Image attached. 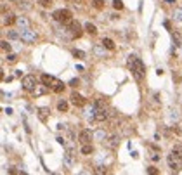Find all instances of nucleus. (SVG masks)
<instances>
[{
    "instance_id": "nucleus-20",
    "label": "nucleus",
    "mask_w": 182,
    "mask_h": 175,
    "mask_svg": "<svg viewBox=\"0 0 182 175\" xmlns=\"http://www.w3.org/2000/svg\"><path fill=\"white\" fill-rule=\"evenodd\" d=\"M57 109L63 111V113H66L68 111V102L66 101H59V102H57Z\"/></svg>"
},
{
    "instance_id": "nucleus-29",
    "label": "nucleus",
    "mask_w": 182,
    "mask_h": 175,
    "mask_svg": "<svg viewBox=\"0 0 182 175\" xmlns=\"http://www.w3.org/2000/svg\"><path fill=\"white\" fill-rule=\"evenodd\" d=\"M174 42H175L177 47H180V45H182V38H180V35H179V33H174Z\"/></svg>"
},
{
    "instance_id": "nucleus-27",
    "label": "nucleus",
    "mask_w": 182,
    "mask_h": 175,
    "mask_svg": "<svg viewBox=\"0 0 182 175\" xmlns=\"http://www.w3.org/2000/svg\"><path fill=\"white\" fill-rule=\"evenodd\" d=\"M174 19H175V21H179V23L182 21V9H177V11L174 12Z\"/></svg>"
},
{
    "instance_id": "nucleus-12",
    "label": "nucleus",
    "mask_w": 182,
    "mask_h": 175,
    "mask_svg": "<svg viewBox=\"0 0 182 175\" xmlns=\"http://www.w3.org/2000/svg\"><path fill=\"white\" fill-rule=\"evenodd\" d=\"M42 83L49 89V87H52L54 83H56V78H52V76H49V75H42Z\"/></svg>"
},
{
    "instance_id": "nucleus-38",
    "label": "nucleus",
    "mask_w": 182,
    "mask_h": 175,
    "mask_svg": "<svg viewBox=\"0 0 182 175\" xmlns=\"http://www.w3.org/2000/svg\"><path fill=\"white\" fill-rule=\"evenodd\" d=\"M167 4H175V0H165Z\"/></svg>"
},
{
    "instance_id": "nucleus-2",
    "label": "nucleus",
    "mask_w": 182,
    "mask_h": 175,
    "mask_svg": "<svg viewBox=\"0 0 182 175\" xmlns=\"http://www.w3.org/2000/svg\"><path fill=\"white\" fill-rule=\"evenodd\" d=\"M52 18L56 19V21L63 23V24H68V23L73 21V14H71L70 9H59V11H56L52 14Z\"/></svg>"
},
{
    "instance_id": "nucleus-35",
    "label": "nucleus",
    "mask_w": 182,
    "mask_h": 175,
    "mask_svg": "<svg viewBox=\"0 0 182 175\" xmlns=\"http://www.w3.org/2000/svg\"><path fill=\"white\" fill-rule=\"evenodd\" d=\"M102 49H104V47H102ZM102 49H101V47H96V49H94V52L99 54V56H102Z\"/></svg>"
},
{
    "instance_id": "nucleus-24",
    "label": "nucleus",
    "mask_w": 182,
    "mask_h": 175,
    "mask_svg": "<svg viewBox=\"0 0 182 175\" xmlns=\"http://www.w3.org/2000/svg\"><path fill=\"white\" fill-rule=\"evenodd\" d=\"M64 161H66V165H70V167H71V165H73V154L66 153V154H64Z\"/></svg>"
},
{
    "instance_id": "nucleus-3",
    "label": "nucleus",
    "mask_w": 182,
    "mask_h": 175,
    "mask_svg": "<svg viewBox=\"0 0 182 175\" xmlns=\"http://www.w3.org/2000/svg\"><path fill=\"white\" fill-rule=\"evenodd\" d=\"M37 78H35V75H26L24 78H23V82H21V85H23V89L24 90H28V92H35L37 90Z\"/></svg>"
},
{
    "instance_id": "nucleus-10",
    "label": "nucleus",
    "mask_w": 182,
    "mask_h": 175,
    "mask_svg": "<svg viewBox=\"0 0 182 175\" xmlns=\"http://www.w3.org/2000/svg\"><path fill=\"white\" fill-rule=\"evenodd\" d=\"M168 167H170L172 170H175V172H179V170H180V165H179L177 158H174L172 154L168 156Z\"/></svg>"
},
{
    "instance_id": "nucleus-17",
    "label": "nucleus",
    "mask_w": 182,
    "mask_h": 175,
    "mask_svg": "<svg viewBox=\"0 0 182 175\" xmlns=\"http://www.w3.org/2000/svg\"><path fill=\"white\" fill-rule=\"evenodd\" d=\"M52 90H54V92H63L64 90V83L63 82H59V80H56V83H54V85H52Z\"/></svg>"
},
{
    "instance_id": "nucleus-9",
    "label": "nucleus",
    "mask_w": 182,
    "mask_h": 175,
    "mask_svg": "<svg viewBox=\"0 0 182 175\" xmlns=\"http://www.w3.org/2000/svg\"><path fill=\"white\" fill-rule=\"evenodd\" d=\"M108 139V134L102 130V128H99V130H96V134H94V141H99V142H104Z\"/></svg>"
},
{
    "instance_id": "nucleus-34",
    "label": "nucleus",
    "mask_w": 182,
    "mask_h": 175,
    "mask_svg": "<svg viewBox=\"0 0 182 175\" xmlns=\"http://www.w3.org/2000/svg\"><path fill=\"white\" fill-rule=\"evenodd\" d=\"M96 173H106V168H104V167H97Z\"/></svg>"
},
{
    "instance_id": "nucleus-28",
    "label": "nucleus",
    "mask_w": 182,
    "mask_h": 175,
    "mask_svg": "<svg viewBox=\"0 0 182 175\" xmlns=\"http://www.w3.org/2000/svg\"><path fill=\"white\" fill-rule=\"evenodd\" d=\"M38 5H42V7H50L52 5V0H37Z\"/></svg>"
},
{
    "instance_id": "nucleus-33",
    "label": "nucleus",
    "mask_w": 182,
    "mask_h": 175,
    "mask_svg": "<svg viewBox=\"0 0 182 175\" xmlns=\"http://www.w3.org/2000/svg\"><path fill=\"white\" fill-rule=\"evenodd\" d=\"M70 85H71V87H78V85H80V80H78V78H73V80L70 82Z\"/></svg>"
},
{
    "instance_id": "nucleus-18",
    "label": "nucleus",
    "mask_w": 182,
    "mask_h": 175,
    "mask_svg": "<svg viewBox=\"0 0 182 175\" xmlns=\"http://www.w3.org/2000/svg\"><path fill=\"white\" fill-rule=\"evenodd\" d=\"M7 38H11V40H16V38H21V31L9 30V31H7Z\"/></svg>"
},
{
    "instance_id": "nucleus-21",
    "label": "nucleus",
    "mask_w": 182,
    "mask_h": 175,
    "mask_svg": "<svg viewBox=\"0 0 182 175\" xmlns=\"http://www.w3.org/2000/svg\"><path fill=\"white\" fill-rule=\"evenodd\" d=\"M0 47H2V50H5V52H11V44H9L7 40L0 42Z\"/></svg>"
},
{
    "instance_id": "nucleus-16",
    "label": "nucleus",
    "mask_w": 182,
    "mask_h": 175,
    "mask_svg": "<svg viewBox=\"0 0 182 175\" xmlns=\"http://www.w3.org/2000/svg\"><path fill=\"white\" fill-rule=\"evenodd\" d=\"M172 156L177 158V160H182V146H175L172 149Z\"/></svg>"
},
{
    "instance_id": "nucleus-14",
    "label": "nucleus",
    "mask_w": 182,
    "mask_h": 175,
    "mask_svg": "<svg viewBox=\"0 0 182 175\" xmlns=\"http://www.w3.org/2000/svg\"><path fill=\"white\" fill-rule=\"evenodd\" d=\"M14 23H18V18H16L14 14L4 16V24H5V26H11V24H14Z\"/></svg>"
},
{
    "instance_id": "nucleus-37",
    "label": "nucleus",
    "mask_w": 182,
    "mask_h": 175,
    "mask_svg": "<svg viewBox=\"0 0 182 175\" xmlns=\"http://www.w3.org/2000/svg\"><path fill=\"white\" fill-rule=\"evenodd\" d=\"M75 4H78V5H82V4H85V0H73Z\"/></svg>"
},
{
    "instance_id": "nucleus-31",
    "label": "nucleus",
    "mask_w": 182,
    "mask_h": 175,
    "mask_svg": "<svg viewBox=\"0 0 182 175\" xmlns=\"http://www.w3.org/2000/svg\"><path fill=\"white\" fill-rule=\"evenodd\" d=\"M45 115H47V109L42 108L40 109V120H42V121H45Z\"/></svg>"
},
{
    "instance_id": "nucleus-30",
    "label": "nucleus",
    "mask_w": 182,
    "mask_h": 175,
    "mask_svg": "<svg viewBox=\"0 0 182 175\" xmlns=\"http://www.w3.org/2000/svg\"><path fill=\"white\" fill-rule=\"evenodd\" d=\"M7 61H9V63H18V56H16V54H9Z\"/></svg>"
},
{
    "instance_id": "nucleus-26",
    "label": "nucleus",
    "mask_w": 182,
    "mask_h": 175,
    "mask_svg": "<svg viewBox=\"0 0 182 175\" xmlns=\"http://www.w3.org/2000/svg\"><path fill=\"white\" fill-rule=\"evenodd\" d=\"M73 56L76 57V59H83V57H85V52H83V50H76V49H75V50H73Z\"/></svg>"
},
{
    "instance_id": "nucleus-36",
    "label": "nucleus",
    "mask_w": 182,
    "mask_h": 175,
    "mask_svg": "<svg viewBox=\"0 0 182 175\" xmlns=\"http://www.w3.org/2000/svg\"><path fill=\"white\" fill-rule=\"evenodd\" d=\"M174 80H175V82H177V83H179V82H180V76H179V75H177V73H174Z\"/></svg>"
},
{
    "instance_id": "nucleus-23",
    "label": "nucleus",
    "mask_w": 182,
    "mask_h": 175,
    "mask_svg": "<svg viewBox=\"0 0 182 175\" xmlns=\"http://www.w3.org/2000/svg\"><path fill=\"white\" fill-rule=\"evenodd\" d=\"M92 5L101 11V9H104V0H92Z\"/></svg>"
},
{
    "instance_id": "nucleus-19",
    "label": "nucleus",
    "mask_w": 182,
    "mask_h": 175,
    "mask_svg": "<svg viewBox=\"0 0 182 175\" xmlns=\"http://www.w3.org/2000/svg\"><path fill=\"white\" fill-rule=\"evenodd\" d=\"M85 31H87L89 35H96V33H97V28L94 26L92 23H87V24H85Z\"/></svg>"
},
{
    "instance_id": "nucleus-5",
    "label": "nucleus",
    "mask_w": 182,
    "mask_h": 175,
    "mask_svg": "<svg viewBox=\"0 0 182 175\" xmlns=\"http://www.w3.org/2000/svg\"><path fill=\"white\" fill-rule=\"evenodd\" d=\"M68 24H70L71 37H75V38H80V37H82V26H80L76 21H71V23H68Z\"/></svg>"
},
{
    "instance_id": "nucleus-32",
    "label": "nucleus",
    "mask_w": 182,
    "mask_h": 175,
    "mask_svg": "<svg viewBox=\"0 0 182 175\" xmlns=\"http://www.w3.org/2000/svg\"><path fill=\"white\" fill-rule=\"evenodd\" d=\"M148 173L156 175V173H158V168H156V167H149V168H148Z\"/></svg>"
},
{
    "instance_id": "nucleus-11",
    "label": "nucleus",
    "mask_w": 182,
    "mask_h": 175,
    "mask_svg": "<svg viewBox=\"0 0 182 175\" xmlns=\"http://www.w3.org/2000/svg\"><path fill=\"white\" fill-rule=\"evenodd\" d=\"M18 26L21 28V30H24V28H30V19L24 18V16H19V18H18Z\"/></svg>"
},
{
    "instance_id": "nucleus-8",
    "label": "nucleus",
    "mask_w": 182,
    "mask_h": 175,
    "mask_svg": "<svg viewBox=\"0 0 182 175\" xmlns=\"http://www.w3.org/2000/svg\"><path fill=\"white\" fill-rule=\"evenodd\" d=\"M104 120H108V113L104 108H97L96 111V121H104Z\"/></svg>"
},
{
    "instance_id": "nucleus-4",
    "label": "nucleus",
    "mask_w": 182,
    "mask_h": 175,
    "mask_svg": "<svg viewBox=\"0 0 182 175\" xmlns=\"http://www.w3.org/2000/svg\"><path fill=\"white\" fill-rule=\"evenodd\" d=\"M21 40L24 42V44H35V42L38 40V35L35 33L33 30H30V28H24V30L21 31Z\"/></svg>"
},
{
    "instance_id": "nucleus-6",
    "label": "nucleus",
    "mask_w": 182,
    "mask_h": 175,
    "mask_svg": "<svg viewBox=\"0 0 182 175\" xmlns=\"http://www.w3.org/2000/svg\"><path fill=\"white\" fill-rule=\"evenodd\" d=\"M94 139V135L90 134V130H82L80 135H78V141L82 142V144H90V141Z\"/></svg>"
},
{
    "instance_id": "nucleus-13",
    "label": "nucleus",
    "mask_w": 182,
    "mask_h": 175,
    "mask_svg": "<svg viewBox=\"0 0 182 175\" xmlns=\"http://www.w3.org/2000/svg\"><path fill=\"white\" fill-rule=\"evenodd\" d=\"M118 144H120V137H118V135H113V137H109L108 142H106V146H108V147H111V149H115Z\"/></svg>"
},
{
    "instance_id": "nucleus-7",
    "label": "nucleus",
    "mask_w": 182,
    "mask_h": 175,
    "mask_svg": "<svg viewBox=\"0 0 182 175\" xmlns=\"http://www.w3.org/2000/svg\"><path fill=\"white\" fill-rule=\"evenodd\" d=\"M71 104H75V106H78V108H82V106H85V99H83L80 94H76V92H73L71 94Z\"/></svg>"
},
{
    "instance_id": "nucleus-15",
    "label": "nucleus",
    "mask_w": 182,
    "mask_h": 175,
    "mask_svg": "<svg viewBox=\"0 0 182 175\" xmlns=\"http://www.w3.org/2000/svg\"><path fill=\"white\" fill-rule=\"evenodd\" d=\"M101 44H102L104 49H108V50H115V42H113L111 38H104Z\"/></svg>"
},
{
    "instance_id": "nucleus-22",
    "label": "nucleus",
    "mask_w": 182,
    "mask_h": 175,
    "mask_svg": "<svg viewBox=\"0 0 182 175\" xmlns=\"http://www.w3.org/2000/svg\"><path fill=\"white\" fill-rule=\"evenodd\" d=\"M92 151H94V147L90 144H83V147H82V153L83 154H92Z\"/></svg>"
},
{
    "instance_id": "nucleus-25",
    "label": "nucleus",
    "mask_w": 182,
    "mask_h": 175,
    "mask_svg": "<svg viewBox=\"0 0 182 175\" xmlns=\"http://www.w3.org/2000/svg\"><path fill=\"white\" fill-rule=\"evenodd\" d=\"M113 7H115L116 11H122V9H123V2H122V0H113Z\"/></svg>"
},
{
    "instance_id": "nucleus-1",
    "label": "nucleus",
    "mask_w": 182,
    "mask_h": 175,
    "mask_svg": "<svg viewBox=\"0 0 182 175\" xmlns=\"http://www.w3.org/2000/svg\"><path fill=\"white\" fill-rule=\"evenodd\" d=\"M128 68H130V71H132V75L135 76V80H137V82H142L144 73H146L144 63L135 56H128Z\"/></svg>"
}]
</instances>
